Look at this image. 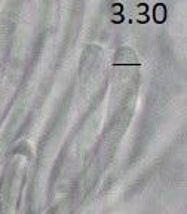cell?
<instances>
[{
    "label": "cell",
    "mask_w": 187,
    "mask_h": 214,
    "mask_svg": "<svg viewBox=\"0 0 187 214\" xmlns=\"http://www.w3.org/2000/svg\"><path fill=\"white\" fill-rule=\"evenodd\" d=\"M135 21L140 22V24H147L148 22V15L147 14H138L135 17Z\"/></svg>",
    "instance_id": "7a4b0ae2"
},
{
    "label": "cell",
    "mask_w": 187,
    "mask_h": 214,
    "mask_svg": "<svg viewBox=\"0 0 187 214\" xmlns=\"http://www.w3.org/2000/svg\"><path fill=\"white\" fill-rule=\"evenodd\" d=\"M122 11H123L122 3H115L113 6H111V12L113 14H122Z\"/></svg>",
    "instance_id": "277c9868"
},
{
    "label": "cell",
    "mask_w": 187,
    "mask_h": 214,
    "mask_svg": "<svg viewBox=\"0 0 187 214\" xmlns=\"http://www.w3.org/2000/svg\"><path fill=\"white\" fill-rule=\"evenodd\" d=\"M110 19H111V22H116V24H119V22H122L123 21V15L122 14H113L110 17Z\"/></svg>",
    "instance_id": "3957f363"
},
{
    "label": "cell",
    "mask_w": 187,
    "mask_h": 214,
    "mask_svg": "<svg viewBox=\"0 0 187 214\" xmlns=\"http://www.w3.org/2000/svg\"><path fill=\"white\" fill-rule=\"evenodd\" d=\"M153 18L158 24H162L166 21V6L163 3H158L155 5V12H153Z\"/></svg>",
    "instance_id": "6da1fadb"
},
{
    "label": "cell",
    "mask_w": 187,
    "mask_h": 214,
    "mask_svg": "<svg viewBox=\"0 0 187 214\" xmlns=\"http://www.w3.org/2000/svg\"><path fill=\"white\" fill-rule=\"evenodd\" d=\"M137 12H138V14H147V12H148V6H147L145 3H140V5L137 6Z\"/></svg>",
    "instance_id": "5b68a950"
}]
</instances>
